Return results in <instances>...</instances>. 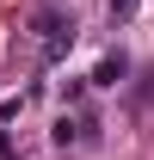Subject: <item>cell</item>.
I'll return each instance as SVG.
<instances>
[{"mask_svg": "<svg viewBox=\"0 0 154 160\" xmlns=\"http://www.w3.org/2000/svg\"><path fill=\"white\" fill-rule=\"evenodd\" d=\"M31 31H37L43 62H62L68 49H74V12H68V6H43L37 19H31Z\"/></svg>", "mask_w": 154, "mask_h": 160, "instance_id": "cell-1", "label": "cell"}, {"mask_svg": "<svg viewBox=\"0 0 154 160\" xmlns=\"http://www.w3.org/2000/svg\"><path fill=\"white\" fill-rule=\"evenodd\" d=\"M93 129H99L93 111H62V117H56V148H80V142H93Z\"/></svg>", "mask_w": 154, "mask_h": 160, "instance_id": "cell-2", "label": "cell"}, {"mask_svg": "<svg viewBox=\"0 0 154 160\" xmlns=\"http://www.w3.org/2000/svg\"><path fill=\"white\" fill-rule=\"evenodd\" d=\"M123 74H130V62H123V56H105V62L93 68V86H117Z\"/></svg>", "mask_w": 154, "mask_h": 160, "instance_id": "cell-3", "label": "cell"}, {"mask_svg": "<svg viewBox=\"0 0 154 160\" xmlns=\"http://www.w3.org/2000/svg\"><path fill=\"white\" fill-rule=\"evenodd\" d=\"M154 105V74H142V86H130V111H148Z\"/></svg>", "mask_w": 154, "mask_h": 160, "instance_id": "cell-4", "label": "cell"}, {"mask_svg": "<svg viewBox=\"0 0 154 160\" xmlns=\"http://www.w3.org/2000/svg\"><path fill=\"white\" fill-rule=\"evenodd\" d=\"M136 12V0H111V19H130Z\"/></svg>", "mask_w": 154, "mask_h": 160, "instance_id": "cell-5", "label": "cell"}, {"mask_svg": "<svg viewBox=\"0 0 154 160\" xmlns=\"http://www.w3.org/2000/svg\"><path fill=\"white\" fill-rule=\"evenodd\" d=\"M0 154H6V129H0Z\"/></svg>", "mask_w": 154, "mask_h": 160, "instance_id": "cell-6", "label": "cell"}]
</instances>
